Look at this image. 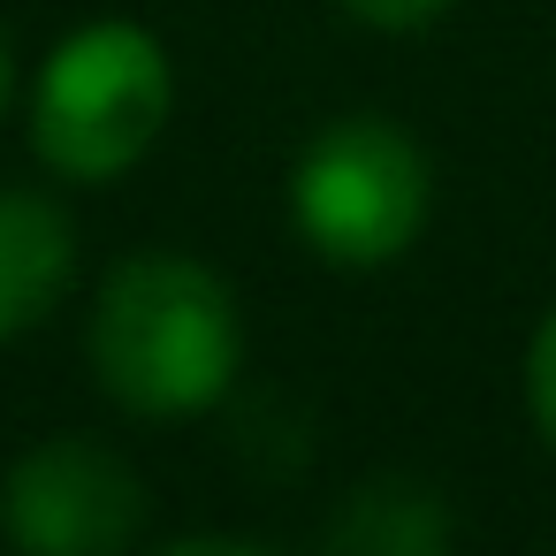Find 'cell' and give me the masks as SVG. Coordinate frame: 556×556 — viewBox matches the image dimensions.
Wrapping results in <instances>:
<instances>
[{
  "instance_id": "9",
  "label": "cell",
  "mask_w": 556,
  "mask_h": 556,
  "mask_svg": "<svg viewBox=\"0 0 556 556\" xmlns=\"http://www.w3.org/2000/svg\"><path fill=\"white\" fill-rule=\"evenodd\" d=\"M161 556H267V548H244V541H222V533H199V541H176Z\"/></svg>"
},
{
  "instance_id": "5",
  "label": "cell",
  "mask_w": 556,
  "mask_h": 556,
  "mask_svg": "<svg viewBox=\"0 0 556 556\" xmlns=\"http://www.w3.org/2000/svg\"><path fill=\"white\" fill-rule=\"evenodd\" d=\"M77 275V229L39 191H0V343L31 336Z\"/></svg>"
},
{
  "instance_id": "1",
  "label": "cell",
  "mask_w": 556,
  "mask_h": 556,
  "mask_svg": "<svg viewBox=\"0 0 556 556\" xmlns=\"http://www.w3.org/2000/svg\"><path fill=\"white\" fill-rule=\"evenodd\" d=\"M244 320L214 267L184 252H138L108 275L92 305V374L115 404L146 419L206 412L237 389Z\"/></svg>"
},
{
  "instance_id": "8",
  "label": "cell",
  "mask_w": 556,
  "mask_h": 556,
  "mask_svg": "<svg viewBox=\"0 0 556 556\" xmlns=\"http://www.w3.org/2000/svg\"><path fill=\"white\" fill-rule=\"evenodd\" d=\"M343 9L374 31H427L434 16H450V0H343Z\"/></svg>"
},
{
  "instance_id": "7",
  "label": "cell",
  "mask_w": 556,
  "mask_h": 556,
  "mask_svg": "<svg viewBox=\"0 0 556 556\" xmlns=\"http://www.w3.org/2000/svg\"><path fill=\"white\" fill-rule=\"evenodd\" d=\"M526 404H533L541 442L556 450V305H548V320L533 328V351H526Z\"/></svg>"
},
{
  "instance_id": "2",
  "label": "cell",
  "mask_w": 556,
  "mask_h": 556,
  "mask_svg": "<svg viewBox=\"0 0 556 556\" xmlns=\"http://www.w3.org/2000/svg\"><path fill=\"white\" fill-rule=\"evenodd\" d=\"M176 108V70L153 31L108 16L70 31L47 54L39 100H31V146L70 184H108L153 153Z\"/></svg>"
},
{
  "instance_id": "3",
  "label": "cell",
  "mask_w": 556,
  "mask_h": 556,
  "mask_svg": "<svg viewBox=\"0 0 556 556\" xmlns=\"http://www.w3.org/2000/svg\"><path fill=\"white\" fill-rule=\"evenodd\" d=\"M434 206L427 153L389 115L328 123L290 168V222L328 267H389L419 244Z\"/></svg>"
},
{
  "instance_id": "6",
  "label": "cell",
  "mask_w": 556,
  "mask_h": 556,
  "mask_svg": "<svg viewBox=\"0 0 556 556\" xmlns=\"http://www.w3.org/2000/svg\"><path fill=\"white\" fill-rule=\"evenodd\" d=\"M442 495L419 480H374L336 518V556H442Z\"/></svg>"
},
{
  "instance_id": "10",
  "label": "cell",
  "mask_w": 556,
  "mask_h": 556,
  "mask_svg": "<svg viewBox=\"0 0 556 556\" xmlns=\"http://www.w3.org/2000/svg\"><path fill=\"white\" fill-rule=\"evenodd\" d=\"M9 92H16V54H9V31H0V115H9Z\"/></svg>"
},
{
  "instance_id": "4",
  "label": "cell",
  "mask_w": 556,
  "mask_h": 556,
  "mask_svg": "<svg viewBox=\"0 0 556 556\" xmlns=\"http://www.w3.org/2000/svg\"><path fill=\"white\" fill-rule=\"evenodd\" d=\"M0 526L24 556H123L146 526V480L92 434H47L0 480Z\"/></svg>"
}]
</instances>
